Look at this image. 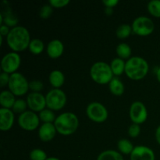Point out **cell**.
Wrapping results in <instances>:
<instances>
[{"mask_svg":"<svg viewBox=\"0 0 160 160\" xmlns=\"http://www.w3.org/2000/svg\"><path fill=\"white\" fill-rule=\"evenodd\" d=\"M141 133V128L139 124L133 123L128 129V134L131 138H137Z\"/></svg>","mask_w":160,"mask_h":160,"instance_id":"1f68e13d","label":"cell"},{"mask_svg":"<svg viewBox=\"0 0 160 160\" xmlns=\"http://www.w3.org/2000/svg\"><path fill=\"white\" fill-rule=\"evenodd\" d=\"M30 159L31 160H46L47 155L40 148H34L30 152Z\"/></svg>","mask_w":160,"mask_h":160,"instance_id":"f546056e","label":"cell"},{"mask_svg":"<svg viewBox=\"0 0 160 160\" xmlns=\"http://www.w3.org/2000/svg\"><path fill=\"white\" fill-rule=\"evenodd\" d=\"M9 31H10V30L9 29V27L5 24L1 25V27H0V35L7 36L9 34Z\"/></svg>","mask_w":160,"mask_h":160,"instance_id":"8d00e7d4","label":"cell"},{"mask_svg":"<svg viewBox=\"0 0 160 160\" xmlns=\"http://www.w3.org/2000/svg\"><path fill=\"white\" fill-rule=\"evenodd\" d=\"M15 96L10 91H2L0 94V104L2 108L11 109L15 103Z\"/></svg>","mask_w":160,"mask_h":160,"instance_id":"ac0fdd59","label":"cell"},{"mask_svg":"<svg viewBox=\"0 0 160 160\" xmlns=\"http://www.w3.org/2000/svg\"><path fill=\"white\" fill-rule=\"evenodd\" d=\"M64 45L60 40L54 39L48 42L47 45V53L52 59H57L63 53Z\"/></svg>","mask_w":160,"mask_h":160,"instance_id":"e0dca14e","label":"cell"},{"mask_svg":"<svg viewBox=\"0 0 160 160\" xmlns=\"http://www.w3.org/2000/svg\"><path fill=\"white\" fill-rule=\"evenodd\" d=\"M148 63L140 56H133L126 62L125 73L131 80L138 81L145 78L148 72Z\"/></svg>","mask_w":160,"mask_h":160,"instance_id":"7a4b0ae2","label":"cell"},{"mask_svg":"<svg viewBox=\"0 0 160 160\" xmlns=\"http://www.w3.org/2000/svg\"><path fill=\"white\" fill-rule=\"evenodd\" d=\"M19 23V18L14 12H12V9L9 6V2L3 1L2 3V11L0 13V23L8 27L15 28Z\"/></svg>","mask_w":160,"mask_h":160,"instance_id":"7c38bea8","label":"cell"},{"mask_svg":"<svg viewBox=\"0 0 160 160\" xmlns=\"http://www.w3.org/2000/svg\"><path fill=\"white\" fill-rule=\"evenodd\" d=\"M125 65H126V62L123 59L118 57L112 59L110 63V67L113 75L120 76L123 72H125Z\"/></svg>","mask_w":160,"mask_h":160,"instance_id":"44dd1931","label":"cell"},{"mask_svg":"<svg viewBox=\"0 0 160 160\" xmlns=\"http://www.w3.org/2000/svg\"><path fill=\"white\" fill-rule=\"evenodd\" d=\"M132 31V27L131 25L128 24V23H123L117 28V31H116V34L118 38L124 39L131 34Z\"/></svg>","mask_w":160,"mask_h":160,"instance_id":"484cf974","label":"cell"},{"mask_svg":"<svg viewBox=\"0 0 160 160\" xmlns=\"http://www.w3.org/2000/svg\"><path fill=\"white\" fill-rule=\"evenodd\" d=\"M97 160H123V157L115 150H106L98 155Z\"/></svg>","mask_w":160,"mask_h":160,"instance_id":"7402d4cb","label":"cell"},{"mask_svg":"<svg viewBox=\"0 0 160 160\" xmlns=\"http://www.w3.org/2000/svg\"><path fill=\"white\" fill-rule=\"evenodd\" d=\"M7 44L14 52H21L26 49L31 42L28 30L23 26L12 28L6 36Z\"/></svg>","mask_w":160,"mask_h":160,"instance_id":"6da1fadb","label":"cell"},{"mask_svg":"<svg viewBox=\"0 0 160 160\" xmlns=\"http://www.w3.org/2000/svg\"><path fill=\"white\" fill-rule=\"evenodd\" d=\"M46 160H59V159H58V158H56V157H48Z\"/></svg>","mask_w":160,"mask_h":160,"instance_id":"60d3db41","label":"cell"},{"mask_svg":"<svg viewBox=\"0 0 160 160\" xmlns=\"http://www.w3.org/2000/svg\"><path fill=\"white\" fill-rule=\"evenodd\" d=\"M21 59L20 55L16 52L7 53L2 57L1 61V67L2 72L7 73H14L20 67Z\"/></svg>","mask_w":160,"mask_h":160,"instance_id":"9c48e42d","label":"cell"},{"mask_svg":"<svg viewBox=\"0 0 160 160\" xmlns=\"http://www.w3.org/2000/svg\"><path fill=\"white\" fill-rule=\"evenodd\" d=\"M131 27L133 31L140 36L149 35L155 29L152 20L149 17L145 16H141L134 19Z\"/></svg>","mask_w":160,"mask_h":160,"instance_id":"52a82bcc","label":"cell"},{"mask_svg":"<svg viewBox=\"0 0 160 160\" xmlns=\"http://www.w3.org/2000/svg\"><path fill=\"white\" fill-rule=\"evenodd\" d=\"M9 78H10V75L9 73L2 72L1 74H0V86L4 87L6 84H9Z\"/></svg>","mask_w":160,"mask_h":160,"instance_id":"e575fe53","label":"cell"},{"mask_svg":"<svg viewBox=\"0 0 160 160\" xmlns=\"http://www.w3.org/2000/svg\"><path fill=\"white\" fill-rule=\"evenodd\" d=\"M117 148L120 150V152L123 153L125 155L131 154V152L134 150V147L133 146V144L128 139H120L117 142Z\"/></svg>","mask_w":160,"mask_h":160,"instance_id":"d4e9b609","label":"cell"},{"mask_svg":"<svg viewBox=\"0 0 160 160\" xmlns=\"http://www.w3.org/2000/svg\"><path fill=\"white\" fill-rule=\"evenodd\" d=\"M27 103L33 112H40L46 106V99L40 92H31L27 97Z\"/></svg>","mask_w":160,"mask_h":160,"instance_id":"4fadbf2b","label":"cell"},{"mask_svg":"<svg viewBox=\"0 0 160 160\" xmlns=\"http://www.w3.org/2000/svg\"><path fill=\"white\" fill-rule=\"evenodd\" d=\"M54 125L58 133L62 135H70L78 129L79 120L73 112H63L56 117Z\"/></svg>","mask_w":160,"mask_h":160,"instance_id":"3957f363","label":"cell"},{"mask_svg":"<svg viewBox=\"0 0 160 160\" xmlns=\"http://www.w3.org/2000/svg\"><path fill=\"white\" fill-rule=\"evenodd\" d=\"M148 11L156 17H160V0H152L148 3Z\"/></svg>","mask_w":160,"mask_h":160,"instance_id":"83f0119b","label":"cell"},{"mask_svg":"<svg viewBox=\"0 0 160 160\" xmlns=\"http://www.w3.org/2000/svg\"><path fill=\"white\" fill-rule=\"evenodd\" d=\"M109 87L111 93L114 95H117V96L123 95L125 90L124 84L118 78H112L109 82Z\"/></svg>","mask_w":160,"mask_h":160,"instance_id":"ffe728a7","label":"cell"},{"mask_svg":"<svg viewBox=\"0 0 160 160\" xmlns=\"http://www.w3.org/2000/svg\"><path fill=\"white\" fill-rule=\"evenodd\" d=\"M27 106H28L27 101L23 99H17L12 108V112L14 113H20V115L26 111Z\"/></svg>","mask_w":160,"mask_h":160,"instance_id":"f1b7e54d","label":"cell"},{"mask_svg":"<svg viewBox=\"0 0 160 160\" xmlns=\"http://www.w3.org/2000/svg\"><path fill=\"white\" fill-rule=\"evenodd\" d=\"M156 77H157V79L160 83V67L157 70V72H156Z\"/></svg>","mask_w":160,"mask_h":160,"instance_id":"ab89813d","label":"cell"},{"mask_svg":"<svg viewBox=\"0 0 160 160\" xmlns=\"http://www.w3.org/2000/svg\"><path fill=\"white\" fill-rule=\"evenodd\" d=\"M156 139L158 143L160 145V125L156 128Z\"/></svg>","mask_w":160,"mask_h":160,"instance_id":"74e56055","label":"cell"},{"mask_svg":"<svg viewBox=\"0 0 160 160\" xmlns=\"http://www.w3.org/2000/svg\"><path fill=\"white\" fill-rule=\"evenodd\" d=\"M46 106L51 110H59L67 103V95L65 92L59 88L50 90L45 96Z\"/></svg>","mask_w":160,"mask_h":160,"instance_id":"8992f818","label":"cell"},{"mask_svg":"<svg viewBox=\"0 0 160 160\" xmlns=\"http://www.w3.org/2000/svg\"><path fill=\"white\" fill-rule=\"evenodd\" d=\"M131 160H155V153L152 148L139 145L134 147L131 154Z\"/></svg>","mask_w":160,"mask_h":160,"instance_id":"5bb4252c","label":"cell"},{"mask_svg":"<svg viewBox=\"0 0 160 160\" xmlns=\"http://www.w3.org/2000/svg\"><path fill=\"white\" fill-rule=\"evenodd\" d=\"M43 83L38 80H34L29 83V88L33 91V92H39L43 88Z\"/></svg>","mask_w":160,"mask_h":160,"instance_id":"d6a6232c","label":"cell"},{"mask_svg":"<svg viewBox=\"0 0 160 160\" xmlns=\"http://www.w3.org/2000/svg\"><path fill=\"white\" fill-rule=\"evenodd\" d=\"M117 54L118 55L119 58L123 59H130L131 56V48L128 44L120 43L117 46Z\"/></svg>","mask_w":160,"mask_h":160,"instance_id":"603a6c76","label":"cell"},{"mask_svg":"<svg viewBox=\"0 0 160 160\" xmlns=\"http://www.w3.org/2000/svg\"><path fill=\"white\" fill-rule=\"evenodd\" d=\"M40 118L33 111H25L19 116L18 123L21 128L26 131H34L38 127Z\"/></svg>","mask_w":160,"mask_h":160,"instance_id":"30bf717a","label":"cell"},{"mask_svg":"<svg viewBox=\"0 0 160 160\" xmlns=\"http://www.w3.org/2000/svg\"><path fill=\"white\" fill-rule=\"evenodd\" d=\"M28 48H29L30 52H32L33 54L38 55L43 52L45 45H44V42L41 39L34 38L31 40Z\"/></svg>","mask_w":160,"mask_h":160,"instance_id":"cb8c5ba5","label":"cell"},{"mask_svg":"<svg viewBox=\"0 0 160 160\" xmlns=\"http://www.w3.org/2000/svg\"><path fill=\"white\" fill-rule=\"evenodd\" d=\"M70 3V0H49V4L52 7L62 8Z\"/></svg>","mask_w":160,"mask_h":160,"instance_id":"836d02e7","label":"cell"},{"mask_svg":"<svg viewBox=\"0 0 160 160\" xmlns=\"http://www.w3.org/2000/svg\"><path fill=\"white\" fill-rule=\"evenodd\" d=\"M105 12H106V13L108 14V15H110V14L112 13V8L106 7V9H105Z\"/></svg>","mask_w":160,"mask_h":160,"instance_id":"f35d334b","label":"cell"},{"mask_svg":"<svg viewBox=\"0 0 160 160\" xmlns=\"http://www.w3.org/2000/svg\"><path fill=\"white\" fill-rule=\"evenodd\" d=\"M52 6L50 4H45L41 7L39 10V16L42 19H48L52 14Z\"/></svg>","mask_w":160,"mask_h":160,"instance_id":"4dcf8cb0","label":"cell"},{"mask_svg":"<svg viewBox=\"0 0 160 160\" xmlns=\"http://www.w3.org/2000/svg\"><path fill=\"white\" fill-rule=\"evenodd\" d=\"M8 86L9 91L14 95L22 96L28 92L29 89V82L22 73L16 72L10 74Z\"/></svg>","mask_w":160,"mask_h":160,"instance_id":"5b68a950","label":"cell"},{"mask_svg":"<svg viewBox=\"0 0 160 160\" xmlns=\"http://www.w3.org/2000/svg\"><path fill=\"white\" fill-rule=\"evenodd\" d=\"M118 0H103L102 3L105 5L106 7L112 8L118 4Z\"/></svg>","mask_w":160,"mask_h":160,"instance_id":"d590c367","label":"cell"},{"mask_svg":"<svg viewBox=\"0 0 160 160\" xmlns=\"http://www.w3.org/2000/svg\"><path fill=\"white\" fill-rule=\"evenodd\" d=\"M56 131L54 123H45L39 128L38 136L42 142H49L54 138Z\"/></svg>","mask_w":160,"mask_h":160,"instance_id":"2e32d148","label":"cell"},{"mask_svg":"<svg viewBox=\"0 0 160 160\" xmlns=\"http://www.w3.org/2000/svg\"><path fill=\"white\" fill-rule=\"evenodd\" d=\"M48 80L52 87H54L55 88H59L64 84L65 77L62 71L59 70H55L50 73Z\"/></svg>","mask_w":160,"mask_h":160,"instance_id":"d6986e66","label":"cell"},{"mask_svg":"<svg viewBox=\"0 0 160 160\" xmlns=\"http://www.w3.org/2000/svg\"><path fill=\"white\" fill-rule=\"evenodd\" d=\"M86 113L91 120L96 123H102L108 118V110L102 104L97 102L90 103L87 106Z\"/></svg>","mask_w":160,"mask_h":160,"instance_id":"ba28073f","label":"cell"},{"mask_svg":"<svg viewBox=\"0 0 160 160\" xmlns=\"http://www.w3.org/2000/svg\"><path fill=\"white\" fill-rule=\"evenodd\" d=\"M129 115L133 123L141 124L146 121L148 111L144 103L142 102H134L130 107Z\"/></svg>","mask_w":160,"mask_h":160,"instance_id":"8fae6325","label":"cell"},{"mask_svg":"<svg viewBox=\"0 0 160 160\" xmlns=\"http://www.w3.org/2000/svg\"><path fill=\"white\" fill-rule=\"evenodd\" d=\"M39 118L45 123H52L56 120V116L52 110L49 109H45L39 112Z\"/></svg>","mask_w":160,"mask_h":160,"instance_id":"4316f807","label":"cell"},{"mask_svg":"<svg viewBox=\"0 0 160 160\" xmlns=\"http://www.w3.org/2000/svg\"><path fill=\"white\" fill-rule=\"evenodd\" d=\"M92 80L99 84H106L113 78V73L110 65L105 62H96L92 65L90 70Z\"/></svg>","mask_w":160,"mask_h":160,"instance_id":"277c9868","label":"cell"},{"mask_svg":"<svg viewBox=\"0 0 160 160\" xmlns=\"http://www.w3.org/2000/svg\"><path fill=\"white\" fill-rule=\"evenodd\" d=\"M14 123V112L10 109H0V129L2 131L11 129Z\"/></svg>","mask_w":160,"mask_h":160,"instance_id":"9a60e30c","label":"cell"}]
</instances>
